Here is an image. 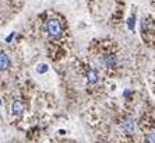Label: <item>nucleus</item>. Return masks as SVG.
I'll use <instances>...</instances> for the list:
<instances>
[{
  "label": "nucleus",
  "mask_w": 155,
  "mask_h": 143,
  "mask_svg": "<svg viewBox=\"0 0 155 143\" xmlns=\"http://www.w3.org/2000/svg\"><path fill=\"white\" fill-rule=\"evenodd\" d=\"M46 30H48V32H49V35L53 37V38H59V37L61 35V24L56 18H52V20L48 21Z\"/></svg>",
  "instance_id": "nucleus-1"
},
{
  "label": "nucleus",
  "mask_w": 155,
  "mask_h": 143,
  "mask_svg": "<svg viewBox=\"0 0 155 143\" xmlns=\"http://www.w3.org/2000/svg\"><path fill=\"white\" fill-rule=\"evenodd\" d=\"M120 128H122V131L126 135H133L136 132V122L131 118H126V119H123V122L120 124Z\"/></svg>",
  "instance_id": "nucleus-2"
},
{
  "label": "nucleus",
  "mask_w": 155,
  "mask_h": 143,
  "mask_svg": "<svg viewBox=\"0 0 155 143\" xmlns=\"http://www.w3.org/2000/svg\"><path fill=\"white\" fill-rule=\"evenodd\" d=\"M11 112H13V115H15V117L22 115V112H24V104H22V101H20V100H14V101H13V105H11Z\"/></svg>",
  "instance_id": "nucleus-3"
},
{
  "label": "nucleus",
  "mask_w": 155,
  "mask_h": 143,
  "mask_svg": "<svg viewBox=\"0 0 155 143\" xmlns=\"http://www.w3.org/2000/svg\"><path fill=\"white\" fill-rule=\"evenodd\" d=\"M104 65L106 68H115L117 65V58L115 54H108L104 56Z\"/></svg>",
  "instance_id": "nucleus-4"
},
{
  "label": "nucleus",
  "mask_w": 155,
  "mask_h": 143,
  "mask_svg": "<svg viewBox=\"0 0 155 143\" xmlns=\"http://www.w3.org/2000/svg\"><path fill=\"white\" fill-rule=\"evenodd\" d=\"M10 58L4 52H0V70H7L10 68Z\"/></svg>",
  "instance_id": "nucleus-5"
},
{
  "label": "nucleus",
  "mask_w": 155,
  "mask_h": 143,
  "mask_svg": "<svg viewBox=\"0 0 155 143\" xmlns=\"http://www.w3.org/2000/svg\"><path fill=\"white\" fill-rule=\"evenodd\" d=\"M99 77H98V72L94 70V69H91L88 73H87V82L90 83V84H97Z\"/></svg>",
  "instance_id": "nucleus-6"
},
{
  "label": "nucleus",
  "mask_w": 155,
  "mask_h": 143,
  "mask_svg": "<svg viewBox=\"0 0 155 143\" xmlns=\"http://www.w3.org/2000/svg\"><path fill=\"white\" fill-rule=\"evenodd\" d=\"M145 143H155V131L148 132L145 135Z\"/></svg>",
  "instance_id": "nucleus-7"
},
{
  "label": "nucleus",
  "mask_w": 155,
  "mask_h": 143,
  "mask_svg": "<svg viewBox=\"0 0 155 143\" xmlns=\"http://www.w3.org/2000/svg\"><path fill=\"white\" fill-rule=\"evenodd\" d=\"M46 70H48V65H45V63H39L38 66H36V72H38V73H41V75H42V73H45Z\"/></svg>",
  "instance_id": "nucleus-8"
},
{
  "label": "nucleus",
  "mask_w": 155,
  "mask_h": 143,
  "mask_svg": "<svg viewBox=\"0 0 155 143\" xmlns=\"http://www.w3.org/2000/svg\"><path fill=\"white\" fill-rule=\"evenodd\" d=\"M134 24H136V18H134V16H131V17L127 20V27H129V30H131V31H133V30H134Z\"/></svg>",
  "instance_id": "nucleus-9"
},
{
  "label": "nucleus",
  "mask_w": 155,
  "mask_h": 143,
  "mask_svg": "<svg viewBox=\"0 0 155 143\" xmlns=\"http://www.w3.org/2000/svg\"><path fill=\"white\" fill-rule=\"evenodd\" d=\"M14 35H15V32H11L10 35H8L7 38H6V42H10V41L13 40V38H14Z\"/></svg>",
  "instance_id": "nucleus-10"
}]
</instances>
